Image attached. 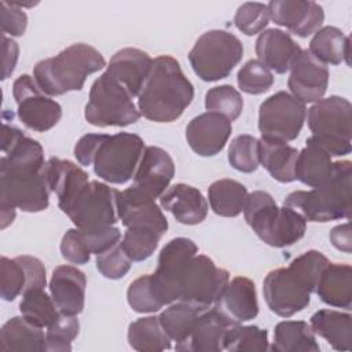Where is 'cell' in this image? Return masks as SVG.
I'll return each instance as SVG.
<instances>
[{
    "label": "cell",
    "instance_id": "21",
    "mask_svg": "<svg viewBox=\"0 0 352 352\" xmlns=\"http://www.w3.org/2000/svg\"><path fill=\"white\" fill-rule=\"evenodd\" d=\"M232 132L231 121L214 111H205L194 117L186 128V139L194 153L201 157L219 154Z\"/></svg>",
    "mask_w": 352,
    "mask_h": 352
},
{
    "label": "cell",
    "instance_id": "47",
    "mask_svg": "<svg viewBox=\"0 0 352 352\" xmlns=\"http://www.w3.org/2000/svg\"><path fill=\"white\" fill-rule=\"evenodd\" d=\"M236 82L242 92L249 95H260L274 84L272 72L258 59H249L238 72Z\"/></svg>",
    "mask_w": 352,
    "mask_h": 352
},
{
    "label": "cell",
    "instance_id": "9",
    "mask_svg": "<svg viewBox=\"0 0 352 352\" xmlns=\"http://www.w3.org/2000/svg\"><path fill=\"white\" fill-rule=\"evenodd\" d=\"M230 280V272L214 264L205 254H195L179 279V301L201 311L214 305L221 290Z\"/></svg>",
    "mask_w": 352,
    "mask_h": 352
},
{
    "label": "cell",
    "instance_id": "18",
    "mask_svg": "<svg viewBox=\"0 0 352 352\" xmlns=\"http://www.w3.org/2000/svg\"><path fill=\"white\" fill-rule=\"evenodd\" d=\"M329 85V69L308 50H301L290 66L287 87L302 103H314L323 98Z\"/></svg>",
    "mask_w": 352,
    "mask_h": 352
},
{
    "label": "cell",
    "instance_id": "32",
    "mask_svg": "<svg viewBox=\"0 0 352 352\" xmlns=\"http://www.w3.org/2000/svg\"><path fill=\"white\" fill-rule=\"evenodd\" d=\"M0 351L45 352L47 340L41 327L30 323L23 316H14L1 326Z\"/></svg>",
    "mask_w": 352,
    "mask_h": 352
},
{
    "label": "cell",
    "instance_id": "51",
    "mask_svg": "<svg viewBox=\"0 0 352 352\" xmlns=\"http://www.w3.org/2000/svg\"><path fill=\"white\" fill-rule=\"evenodd\" d=\"M62 257L73 264H85L91 258V252L80 228H70L60 241Z\"/></svg>",
    "mask_w": 352,
    "mask_h": 352
},
{
    "label": "cell",
    "instance_id": "35",
    "mask_svg": "<svg viewBox=\"0 0 352 352\" xmlns=\"http://www.w3.org/2000/svg\"><path fill=\"white\" fill-rule=\"evenodd\" d=\"M275 352H318L320 349L315 333L304 320H283L274 329L270 346Z\"/></svg>",
    "mask_w": 352,
    "mask_h": 352
},
{
    "label": "cell",
    "instance_id": "19",
    "mask_svg": "<svg viewBox=\"0 0 352 352\" xmlns=\"http://www.w3.org/2000/svg\"><path fill=\"white\" fill-rule=\"evenodd\" d=\"M175 176V164L168 151L157 146H147L133 175L132 187L155 199L168 188Z\"/></svg>",
    "mask_w": 352,
    "mask_h": 352
},
{
    "label": "cell",
    "instance_id": "28",
    "mask_svg": "<svg viewBox=\"0 0 352 352\" xmlns=\"http://www.w3.org/2000/svg\"><path fill=\"white\" fill-rule=\"evenodd\" d=\"M160 204L162 209L172 213L179 223L186 226L199 224L208 214V202L202 192L184 183L169 187L160 197Z\"/></svg>",
    "mask_w": 352,
    "mask_h": 352
},
{
    "label": "cell",
    "instance_id": "12",
    "mask_svg": "<svg viewBox=\"0 0 352 352\" xmlns=\"http://www.w3.org/2000/svg\"><path fill=\"white\" fill-rule=\"evenodd\" d=\"M12 95L18 104V118L32 131H50L62 117L60 104L43 92L34 77L29 74H22L14 81Z\"/></svg>",
    "mask_w": 352,
    "mask_h": 352
},
{
    "label": "cell",
    "instance_id": "43",
    "mask_svg": "<svg viewBox=\"0 0 352 352\" xmlns=\"http://www.w3.org/2000/svg\"><path fill=\"white\" fill-rule=\"evenodd\" d=\"M205 107L235 121L243 110V99L232 85H217L205 94Z\"/></svg>",
    "mask_w": 352,
    "mask_h": 352
},
{
    "label": "cell",
    "instance_id": "34",
    "mask_svg": "<svg viewBox=\"0 0 352 352\" xmlns=\"http://www.w3.org/2000/svg\"><path fill=\"white\" fill-rule=\"evenodd\" d=\"M305 147L298 151L296 179L308 187H320L330 180L334 170L331 157L318 144L307 139Z\"/></svg>",
    "mask_w": 352,
    "mask_h": 352
},
{
    "label": "cell",
    "instance_id": "10",
    "mask_svg": "<svg viewBox=\"0 0 352 352\" xmlns=\"http://www.w3.org/2000/svg\"><path fill=\"white\" fill-rule=\"evenodd\" d=\"M118 190L106 183L88 182L73 198L66 214L80 230H96L114 226L118 221L117 214Z\"/></svg>",
    "mask_w": 352,
    "mask_h": 352
},
{
    "label": "cell",
    "instance_id": "38",
    "mask_svg": "<svg viewBox=\"0 0 352 352\" xmlns=\"http://www.w3.org/2000/svg\"><path fill=\"white\" fill-rule=\"evenodd\" d=\"M170 341L158 316L139 318L128 327V342L136 351H165L170 348Z\"/></svg>",
    "mask_w": 352,
    "mask_h": 352
},
{
    "label": "cell",
    "instance_id": "50",
    "mask_svg": "<svg viewBox=\"0 0 352 352\" xmlns=\"http://www.w3.org/2000/svg\"><path fill=\"white\" fill-rule=\"evenodd\" d=\"M132 267V260L118 242L109 250L96 256V268L107 279L117 280L124 278Z\"/></svg>",
    "mask_w": 352,
    "mask_h": 352
},
{
    "label": "cell",
    "instance_id": "24",
    "mask_svg": "<svg viewBox=\"0 0 352 352\" xmlns=\"http://www.w3.org/2000/svg\"><path fill=\"white\" fill-rule=\"evenodd\" d=\"M232 324L214 308L202 311L190 331L175 349L183 352H220L224 351V337Z\"/></svg>",
    "mask_w": 352,
    "mask_h": 352
},
{
    "label": "cell",
    "instance_id": "29",
    "mask_svg": "<svg viewBox=\"0 0 352 352\" xmlns=\"http://www.w3.org/2000/svg\"><path fill=\"white\" fill-rule=\"evenodd\" d=\"M44 173L51 188L58 197V206L65 213L77 192L89 182L88 173L69 160L56 157L45 162Z\"/></svg>",
    "mask_w": 352,
    "mask_h": 352
},
{
    "label": "cell",
    "instance_id": "16",
    "mask_svg": "<svg viewBox=\"0 0 352 352\" xmlns=\"http://www.w3.org/2000/svg\"><path fill=\"white\" fill-rule=\"evenodd\" d=\"M0 172H41L45 166L43 146L19 128L3 124Z\"/></svg>",
    "mask_w": 352,
    "mask_h": 352
},
{
    "label": "cell",
    "instance_id": "7",
    "mask_svg": "<svg viewBox=\"0 0 352 352\" xmlns=\"http://www.w3.org/2000/svg\"><path fill=\"white\" fill-rule=\"evenodd\" d=\"M243 56L242 41L227 30L205 32L188 54L194 73L204 81L212 82L226 78Z\"/></svg>",
    "mask_w": 352,
    "mask_h": 352
},
{
    "label": "cell",
    "instance_id": "13",
    "mask_svg": "<svg viewBox=\"0 0 352 352\" xmlns=\"http://www.w3.org/2000/svg\"><path fill=\"white\" fill-rule=\"evenodd\" d=\"M198 253L192 239L177 236L170 239L160 252L157 270L151 276L155 296L164 305L179 301V279L187 263Z\"/></svg>",
    "mask_w": 352,
    "mask_h": 352
},
{
    "label": "cell",
    "instance_id": "8",
    "mask_svg": "<svg viewBox=\"0 0 352 352\" xmlns=\"http://www.w3.org/2000/svg\"><path fill=\"white\" fill-rule=\"evenodd\" d=\"M144 148L143 139L136 133H104L92 162L94 172L107 183L124 184L135 175Z\"/></svg>",
    "mask_w": 352,
    "mask_h": 352
},
{
    "label": "cell",
    "instance_id": "25",
    "mask_svg": "<svg viewBox=\"0 0 352 352\" xmlns=\"http://www.w3.org/2000/svg\"><path fill=\"white\" fill-rule=\"evenodd\" d=\"M85 274L73 265H59L50 280L51 297L59 312L78 315L85 305Z\"/></svg>",
    "mask_w": 352,
    "mask_h": 352
},
{
    "label": "cell",
    "instance_id": "23",
    "mask_svg": "<svg viewBox=\"0 0 352 352\" xmlns=\"http://www.w3.org/2000/svg\"><path fill=\"white\" fill-rule=\"evenodd\" d=\"M214 309L231 324L252 320L258 314L256 285L246 276H235L221 290Z\"/></svg>",
    "mask_w": 352,
    "mask_h": 352
},
{
    "label": "cell",
    "instance_id": "1",
    "mask_svg": "<svg viewBox=\"0 0 352 352\" xmlns=\"http://www.w3.org/2000/svg\"><path fill=\"white\" fill-rule=\"evenodd\" d=\"M194 99V87L170 55L153 59L151 72L138 96L140 114L154 122L177 120Z\"/></svg>",
    "mask_w": 352,
    "mask_h": 352
},
{
    "label": "cell",
    "instance_id": "44",
    "mask_svg": "<svg viewBox=\"0 0 352 352\" xmlns=\"http://www.w3.org/2000/svg\"><path fill=\"white\" fill-rule=\"evenodd\" d=\"M76 316L59 312L55 320L47 327V352L72 351V342L80 331V322Z\"/></svg>",
    "mask_w": 352,
    "mask_h": 352
},
{
    "label": "cell",
    "instance_id": "22",
    "mask_svg": "<svg viewBox=\"0 0 352 352\" xmlns=\"http://www.w3.org/2000/svg\"><path fill=\"white\" fill-rule=\"evenodd\" d=\"M117 214L126 228L146 227L157 231L161 236L168 230V220L155 199L139 192L132 186L118 191Z\"/></svg>",
    "mask_w": 352,
    "mask_h": 352
},
{
    "label": "cell",
    "instance_id": "54",
    "mask_svg": "<svg viewBox=\"0 0 352 352\" xmlns=\"http://www.w3.org/2000/svg\"><path fill=\"white\" fill-rule=\"evenodd\" d=\"M104 133H87L81 136L74 146V157L82 166H89L94 162L96 150L103 139Z\"/></svg>",
    "mask_w": 352,
    "mask_h": 352
},
{
    "label": "cell",
    "instance_id": "49",
    "mask_svg": "<svg viewBox=\"0 0 352 352\" xmlns=\"http://www.w3.org/2000/svg\"><path fill=\"white\" fill-rule=\"evenodd\" d=\"M270 22V11L267 4L248 1L238 7L234 23L239 32L246 36H254L261 33Z\"/></svg>",
    "mask_w": 352,
    "mask_h": 352
},
{
    "label": "cell",
    "instance_id": "41",
    "mask_svg": "<svg viewBox=\"0 0 352 352\" xmlns=\"http://www.w3.org/2000/svg\"><path fill=\"white\" fill-rule=\"evenodd\" d=\"M268 349V331L258 326L232 324L224 337V351L265 352Z\"/></svg>",
    "mask_w": 352,
    "mask_h": 352
},
{
    "label": "cell",
    "instance_id": "3",
    "mask_svg": "<svg viewBox=\"0 0 352 352\" xmlns=\"http://www.w3.org/2000/svg\"><path fill=\"white\" fill-rule=\"evenodd\" d=\"M352 162L336 161L333 176L327 183L309 191L290 192L283 205L298 212L305 220L326 223L351 217Z\"/></svg>",
    "mask_w": 352,
    "mask_h": 352
},
{
    "label": "cell",
    "instance_id": "6",
    "mask_svg": "<svg viewBox=\"0 0 352 352\" xmlns=\"http://www.w3.org/2000/svg\"><path fill=\"white\" fill-rule=\"evenodd\" d=\"M133 96L106 72L94 81L85 104V120L99 128L128 126L140 118Z\"/></svg>",
    "mask_w": 352,
    "mask_h": 352
},
{
    "label": "cell",
    "instance_id": "11",
    "mask_svg": "<svg viewBox=\"0 0 352 352\" xmlns=\"http://www.w3.org/2000/svg\"><path fill=\"white\" fill-rule=\"evenodd\" d=\"M305 118V103L286 91H279L260 104L258 131L261 138L287 143L300 135Z\"/></svg>",
    "mask_w": 352,
    "mask_h": 352
},
{
    "label": "cell",
    "instance_id": "42",
    "mask_svg": "<svg viewBox=\"0 0 352 352\" xmlns=\"http://www.w3.org/2000/svg\"><path fill=\"white\" fill-rule=\"evenodd\" d=\"M160 239L161 235L151 228L129 227L120 243L132 261H144L155 252Z\"/></svg>",
    "mask_w": 352,
    "mask_h": 352
},
{
    "label": "cell",
    "instance_id": "31",
    "mask_svg": "<svg viewBox=\"0 0 352 352\" xmlns=\"http://www.w3.org/2000/svg\"><path fill=\"white\" fill-rule=\"evenodd\" d=\"M298 151L286 142L261 138L258 139V161L272 179L279 183L296 180V162Z\"/></svg>",
    "mask_w": 352,
    "mask_h": 352
},
{
    "label": "cell",
    "instance_id": "45",
    "mask_svg": "<svg viewBox=\"0 0 352 352\" xmlns=\"http://www.w3.org/2000/svg\"><path fill=\"white\" fill-rule=\"evenodd\" d=\"M329 264L327 257L318 250H308L290 261L287 270L311 292L316 290L318 280Z\"/></svg>",
    "mask_w": 352,
    "mask_h": 352
},
{
    "label": "cell",
    "instance_id": "26",
    "mask_svg": "<svg viewBox=\"0 0 352 352\" xmlns=\"http://www.w3.org/2000/svg\"><path fill=\"white\" fill-rule=\"evenodd\" d=\"M151 67L153 59L147 52L139 48L126 47L111 56L106 73L120 81L135 98L139 96L146 84Z\"/></svg>",
    "mask_w": 352,
    "mask_h": 352
},
{
    "label": "cell",
    "instance_id": "27",
    "mask_svg": "<svg viewBox=\"0 0 352 352\" xmlns=\"http://www.w3.org/2000/svg\"><path fill=\"white\" fill-rule=\"evenodd\" d=\"M301 52L292 36L280 29L263 30L256 40V55L271 72L285 74Z\"/></svg>",
    "mask_w": 352,
    "mask_h": 352
},
{
    "label": "cell",
    "instance_id": "33",
    "mask_svg": "<svg viewBox=\"0 0 352 352\" xmlns=\"http://www.w3.org/2000/svg\"><path fill=\"white\" fill-rule=\"evenodd\" d=\"M352 316L348 312L319 309L311 316V327L315 336L324 338L337 351L352 348Z\"/></svg>",
    "mask_w": 352,
    "mask_h": 352
},
{
    "label": "cell",
    "instance_id": "14",
    "mask_svg": "<svg viewBox=\"0 0 352 352\" xmlns=\"http://www.w3.org/2000/svg\"><path fill=\"white\" fill-rule=\"evenodd\" d=\"M51 188L41 172H0V206L36 213L45 210Z\"/></svg>",
    "mask_w": 352,
    "mask_h": 352
},
{
    "label": "cell",
    "instance_id": "5",
    "mask_svg": "<svg viewBox=\"0 0 352 352\" xmlns=\"http://www.w3.org/2000/svg\"><path fill=\"white\" fill-rule=\"evenodd\" d=\"M352 104L337 95L322 98L308 109V126L312 136L309 142L318 144L330 157H341L351 153Z\"/></svg>",
    "mask_w": 352,
    "mask_h": 352
},
{
    "label": "cell",
    "instance_id": "53",
    "mask_svg": "<svg viewBox=\"0 0 352 352\" xmlns=\"http://www.w3.org/2000/svg\"><path fill=\"white\" fill-rule=\"evenodd\" d=\"M81 231L91 254L94 253L96 256L109 250L110 248L117 245L121 239V231L114 226L102 227V228L89 230V231H85V230H81Z\"/></svg>",
    "mask_w": 352,
    "mask_h": 352
},
{
    "label": "cell",
    "instance_id": "56",
    "mask_svg": "<svg viewBox=\"0 0 352 352\" xmlns=\"http://www.w3.org/2000/svg\"><path fill=\"white\" fill-rule=\"evenodd\" d=\"M330 242L336 249L348 254L352 253V235L349 223L336 226L330 231Z\"/></svg>",
    "mask_w": 352,
    "mask_h": 352
},
{
    "label": "cell",
    "instance_id": "15",
    "mask_svg": "<svg viewBox=\"0 0 352 352\" xmlns=\"http://www.w3.org/2000/svg\"><path fill=\"white\" fill-rule=\"evenodd\" d=\"M263 294L270 311L282 318L296 315L311 301V292L287 268H276L267 274Z\"/></svg>",
    "mask_w": 352,
    "mask_h": 352
},
{
    "label": "cell",
    "instance_id": "46",
    "mask_svg": "<svg viewBox=\"0 0 352 352\" xmlns=\"http://www.w3.org/2000/svg\"><path fill=\"white\" fill-rule=\"evenodd\" d=\"M230 165L243 173H252L258 168V139L252 135L235 136L228 147Z\"/></svg>",
    "mask_w": 352,
    "mask_h": 352
},
{
    "label": "cell",
    "instance_id": "30",
    "mask_svg": "<svg viewBox=\"0 0 352 352\" xmlns=\"http://www.w3.org/2000/svg\"><path fill=\"white\" fill-rule=\"evenodd\" d=\"M319 298L337 308L351 309L352 305V268L349 264L329 263L323 270L318 285Z\"/></svg>",
    "mask_w": 352,
    "mask_h": 352
},
{
    "label": "cell",
    "instance_id": "48",
    "mask_svg": "<svg viewBox=\"0 0 352 352\" xmlns=\"http://www.w3.org/2000/svg\"><path fill=\"white\" fill-rule=\"evenodd\" d=\"M126 301L129 307L139 314H154L164 307L154 293L150 275H142L129 285Z\"/></svg>",
    "mask_w": 352,
    "mask_h": 352
},
{
    "label": "cell",
    "instance_id": "17",
    "mask_svg": "<svg viewBox=\"0 0 352 352\" xmlns=\"http://www.w3.org/2000/svg\"><path fill=\"white\" fill-rule=\"evenodd\" d=\"M45 267L37 257L18 256L15 258L1 257L0 293L6 301H14L19 294L32 289H44L47 283Z\"/></svg>",
    "mask_w": 352,
    "mask_h": 352
},
{
    "label": "cell",
    "instance_id": "37",
    "mask_svg": "<svg viewBox=\"0 0 352 352\" xmlns=\"http://www.w3.org/2000/svg\"><path fill=\"white\" fill-rule=\"evenodd\" d=\"M246 187L234 179H220L208 188V198L212 210L221 217H236L248 198Z\"/></svg>",
    "mask_w": 352,
    "mask_h": 352
},
{
    "label": "cell",
    "instance_id": "39",
    "mask_svg": "<svg viewBox=\"0 0 352 352\" xmlns=\"http://www.w3.org/2000/svg\"><path fill=\"white\" fill-rule=\"evenodd\" d=\"M205 311V309H204ZM202 311L183 301L169 304L165 311L160 314V322L172 341H183L192 330L199 314Z\"/></svg>",
    "mask_w": 352,
    "mask_h": 352
},
{
    "label": "cell",
    "instance_id": "2",
    "mask_svg": "<svg viewBox=\"0 0 352 352\" xmlns=\"http://www.w3.org/2000/svg\"><path fill=\"white\" fill-rule=\"evenodd\" d=\"M106 66L103 55L89 44L76 43L52 58L37 62L33 77L48 96L82 89L89 74Z\"/></svg>",
    "mask_w": 352,
    "mask_h": 352
},
{
    "label": "cell",
    "instance_id": "20",
    "mask_svg": "<svg viewBox=\"0 0 352 352\" xmlns=\"http://www.w3.org/2000/svg\"><path fill=\"white\" fill-rule=\"evenodd\" d=\"M267 7L270 19L298 37L314 34L324 21V11L316 1L272 0Z\"/></svg>",
    "mask_w": 352,
    "mask_h": 352
},
{
    "label": "cell",
    "instance_id": "4",
    "mask_svg": "<svg viewBox=\"0 0 352 352\" xmlns=\"http://www.w3.org/2000/svg\"><path fill=\"white\" fill-rule=\"evenodd\" d=\"M243 216L254 234L272 248H286L300 241L307 230V220L289 206L279 208L267 191L248 194Z\"/></svg>",
    "mask_w": 352,
    "mask_h": 352
},
{
    "label": "cell",
    "instance_id": "55",
    "mask_svg": "<svg viewBox=\"0 0 352 352\" xmlns=\"http://www.w3.org/2000/svg\"><path fill=\"white\" fill-rule=\"evenodd\" d=\"M1 44H3V73L1 80H7L15 70L18 56H19V47L18 43L7 36L1 34Z\"/></svg>",
    "mask_w": 352,
    "mask_h": 352
},
{
    "label": "cell",
    "instance_id": "40",
    "mask_svg": "<svg viewBox=\"0 0 352 352\" xmlns=\"http://www.w3.org/2000/svg\"><path fill=\"white\" fill-rule=\"evenodd\" d=\"M19 311L25 319L41 329L48 327L59 315L52 297L41 287L28 290L22 294Z\"/></svg>",
    "mask_w": 352,
    "mask_h": 352
},
{
    "label": "cell",
    "instance_id": "36",
    "mask_svg": "<svg viewBox=\"0 0 352 352\" xmlns=\"http://www.w3.org/2000/svg\"><path fill=\"white\" fill-rule=\"evenodd\" d=\"M349 47V37L341 29L323 26L314 33L308 51L324 65H340L342 62L351 65Z\"/></svg>",
    "mask_w": 352,
    "mask_h": 352
},
{
    "label": "cell",
    "instance_id": "52",
    "mask_svg": "<svg viewBox=\"0 0 352 352\" xmlns=\"http://www.w3.org/2000/svg\"><path fill=\"white\" fill-rule=\"evenodd\" d=\"M1 11V34H10L11 37H19L25 33L28 26L26 12L11 1H0Z\"/></svg>",
    "mask_w": 352,
    "mask_h": 352
}]
</instances>
